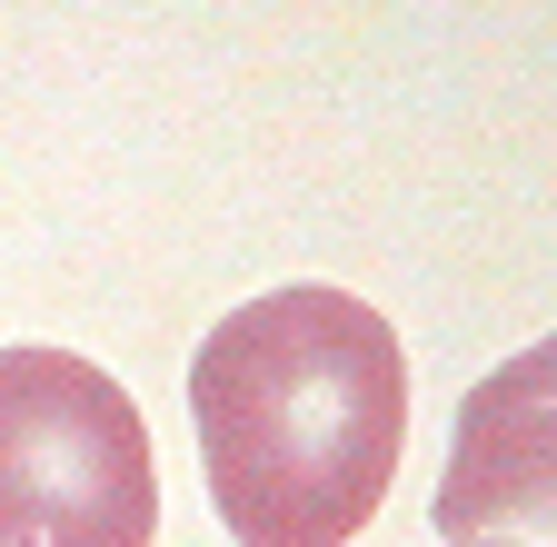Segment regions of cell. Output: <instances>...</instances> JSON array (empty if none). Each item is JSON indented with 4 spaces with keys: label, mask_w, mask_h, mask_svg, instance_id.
Here are the masks:
<instances>
[{
    "label": "cell",
    "mask_w": 557,
    "mask_h": 547,
    "mask_svg": "<svg viewBox=\"0 0 557 547\" xmlns=\"http://www.w3.org/2000/svg\"><path fill=\"white\" fill-rule=\"evenodd\" d=\"M209 508L239 547H348L398 488L408 349L348 289H269L189 359Z\"/></svg>",
    "instance_id": "obj_1"
},
{
    "label": "cell",
    "mask_w": 557,
    "mask_h": 547,
    "mask_svg": "<svg viewBox=\"0 0 557 547\" xmlns=\"http://www.w3.org/2000/svg\"><path fill=\"white\" fill-rule=\"evenodd\" d=\"M429 518L438 547H557V338L498 359L458 398Z\"/></svg>",
    "instance_id": "obj_3"
},
{
    "label": "cell",
    "mask_w": 557,
    "mask_h": 547,
    "mask_svg": "<svg viewBox=\"0 0 557 547\" xmlns=\"http://www.w3.org/2000/svg\"><path fill=\"white\" fill-rule=\"evenodd\" d=\"M160 468L110 369L0 349V547H150Z\"/></svg>",
    "instance_id": "obj_2"
}]
</instances>
